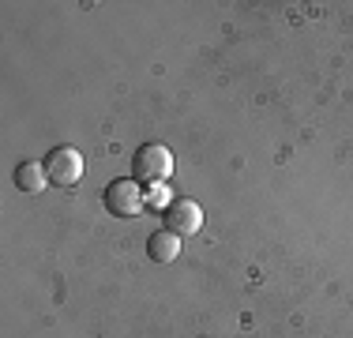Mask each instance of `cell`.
<instances>
[{"mask_svg": "<svg viewBox=\"0 0 353 338\" xmlns=\"http://www.w3.org/2000/svg\"><path fill=\"white\" fill-rule=\"evenodd\" d=\"M132 173H136L139 184H158L173 173V155L162 143H143L136 158H132Z\"/></svg>", "mask_w": 353, "mask_h": 338, "instance_id": "6da1fadb", "label": "cell"}, {"mask_svg": "<svg viewBox=\"0 0 353 338\" xmlns=\"http://www.w3.org/2000/svg\"><path fill=\"white\" fill-rule=\"evenodd\" d=\"M147 256L154 259V264H173V259L181 256V237L173 230H154L147 237Z\"/></svg>", "mask_w": 353, "mask_h": 338, "instance_id": "5b68a950", "label": "cell"}, {"mask_svg": "<svg viewBox=\"0 0 353 338\" xmlns=\"http://www.w3.org/2000/svg\"><path fill=\"white\" fill-rule=\"evenodd\" d=\"M46 181H49V173H46V166H38V162H23L15 169V184H19L27 196H38V192L46 188Z\"/></svg>", "mask_w": 353, "mask_h": 338, "instance_id": "8992f818", "label": "cell"}, {"mask_svg": "<svg viewBox=\"0 0 353 338\" xmlns=\"http://www.w3.org/2000/svg\"><path fill=\"white\" fill-rule=\"evenodd\" d=\"M203 226V207L196 199H173L165 207V230H173L176 237H188Z\"/></svg>", "mask_w": 353, "mask_h": 338, "instance_id": "277c9868", "label": "cell"}, {"mask_svg": "<svg viewBox=\"0 0 353 338\" xmlns=\"http://www.w3.org/2000/svg\"><path fill=\"white\" fill-rule=\"evenodd\" d=\"M143 203H147V196H143L139 181H113L105 188V210L113 218H136Z\"/></svg>", "mask_w": 353, "mask_h": 338, "instance_id": "3957f363", "label": "cell"}, {"mask_svg": "<svg viewBox=\"0 0 353 338\" xmlns=\"http://www.w3.org/2000/svg\"><path fill=\"white\" fill-rule=\"evenodd\" d=\"M83 169H87V162H83V155L75 147H57L46 158V173L57 188H75L83 181Z\"/></svg>", "mask_w": 353, "mask_h": 338, "instance_id": "7a4b0ae2", "label": "cell"}]
</instances>
